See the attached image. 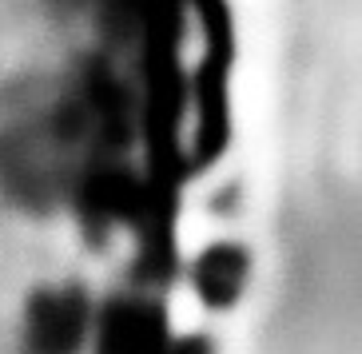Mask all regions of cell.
Listing matches in <instances>:
<instances>
[{"instance_id": "1", "label": "cell", "mask_w": 362, "mask_h": 354, "mask_svg": "<svg viewBox=\"0 0 362 354\" xmlns=\"http://www.w3.org/2000/svg\"><path fill=\"white\" fill-rule=\"evenodd\" d=\"M163 314H168L171 334H195L203 326V290H195V287L171 290L168 302H163Z\"/></svg>"}]
</instances>
